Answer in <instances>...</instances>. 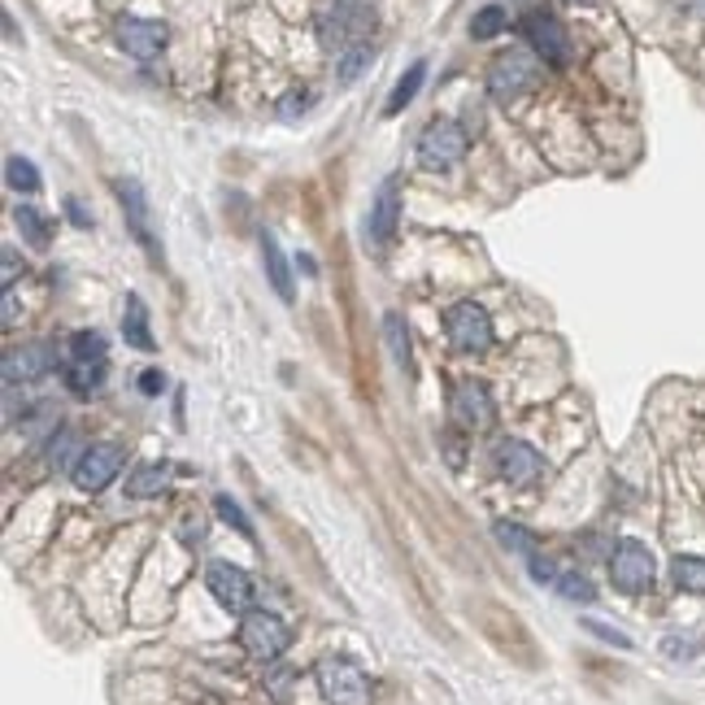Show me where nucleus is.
<instances>
[{"instance_id": "obj_1", "label": "nucleus", "mask_w": 705, "mask_h": 705, "mask_svg": "<svg viewBox=\"0 0 705 705\" xmlns=\"http://www.w3.org/2000/svg\"><path fill=\"white\" fill-rule=\"evenodd\" d=\"M540 83V57L527 52V48H510V52H497V61L488 65V92L497 100H514L523 92H531Z\"/></svg>"}, {"instance_id": "obj_2", "label": "nucleus", "mask_w": 705, "mask_h": 705, "mask_svg": "<svg viewBox=\"0 0 705 705\" xmlns=\"http://www.w3.org/2000/svg\"><path fill=\"white\" fill-rule=\"evenodd\" d=\"M370 26H374V13H370L361 0H336V4L319 17V39H323V48L345 52L349 44L370 39Z\"/></svg>"}, {"instance_id": "obj_3", "label": "nucleus", "mask_w": 705, "mask_h": 705, "mask_svg": "<svg viewBox=\"0 0 705 705\" xmlns=\"http://www.w3.org/2000/svg\"><path fill=\"white\" fill-rule=\"evenodd\" d=\"M610 579H614V588H619V593L641 597V593H649V588H654V579H658V562H654V553H649L641 540H619V549L610 553Z\"/></svg>"}, {"instance_id": "obj_4", "label": "nucleus", "mask_w": 705, "mask_h": 705, "mask_svg": "<svg viewBox=\"0 0 705 705\" xmlns=\"http://www.w3.org/2000/svg\"><path fill=\"white\" fill-rule=\"evenodd\" d=\"M314 680H319V693L332 705H370V680L349 658H323L314 667Z\"/></svg>"}, {"instance_id": "obj_5", "label": "nucleus", "mask_w": 705, "mask_h": 705, "mask_svg": "<svg viewBox=\"0 0 705 705\" xmlns=\"http://www.w3.org/2000/svg\"><path fill=\"white\" fill-rule=\"evenodd\" d=\"M240 649L258 662H275L284 649H288V628L279 614H266V610H249L240 619Z\"/></svg>"}, {"instance_id": "obj_6", "label": "nucleus", "mask_w": 705, "mask_h": 705, "mask_svg": "<svg viewBox=\"0 0 705 705\" xmlns=\"http://www.w3.org/2000/svg\"><path fill=\"white\" fill-rule=\"evenodd\" d=\"M523 35H527V44H531V52L540 61H549V65H566L571 61V35H566V26L549 9H531L523 17Z\"/></svg>"}, {"instance_id": "obj_7", "label": "nucleus", "mask_w": 705, "mask_h": 705, "mask_svg": "<svg viewBox=\"0 0 705 705\" xmlns=\"http://www.w3.org/2000/svg\"><path fill=\"white\" fill-rule=\"evenodd\" d=\"M462 153H466V131L457 122H449V118H435L418 135V162L427 170H449V166L462 162Z\"/></svg>"}, {"instance_id": "obj_8", "label": "nucleus", "mask_w": 705, "mask_h": 705, "mask_svg": "<svg viewBox=\"0 0 705 705\" xmlns=\"http://www.w3.org/2000/svg\"><path fill=\"white\" fill-rule=\"evenodd\" d=\"M444 327H449L453 349H462V352H483L492 345V319H488V310L475 306V301L453 306V310L444 314Z\"/></svg>"}, {"instance_id": "obj_9", "label": "nucleus", "mask_w": 705, "mask_h": 705, "mask_svg": "<svg viewBox=\"0 0 705 705\" xmlns=\"http://www.w3.org/2000/svg\"><path fill=\"white\" fill-rule=\"evenodd\" d=\"M205 588H210L214 601H218L223 610H231V614H249V610H253V579H249L240 566H231V562H210Z\"/></svg>"}, {"instance_id": "obj_10", "label": "nucleus", "mask_w": 705, "mask_h": 705, "mask_svg": "<svg viewBox=\"0 0 705 705\" xmlns=\"http://www.w3.org/2000/svg\"><path fill=\"white\" fill-rule=\"evenodd\" d=\"M113 39H118V48H122L127 57L153 61V57H162L170 31H166V22H153V17H122L118 31H113Z\"/></svg>"}, {"instance_id": "obj_11", "label": "nucleus", "mask_w": 705, "mask_h": 705, "mask_svg": "<svg viewBox=\"0 0 705 705\" xmlns=\"http://www.w3.org/2000/svg\"><path fill=\"white\" fill-rule=\"evenodd\" d=\"M118 470H122V449L118 444H87L83 457H79V466L70 475H74V483L83 492H100V488L113 483Z\"/></svg>"}, {"instance_id": "obj_12", "label": "nucleus", "mask_w": 705, "mask_h": 705, "mask_svg": "<svg viewBox=\"0 0 705 705\" xmlns=\"http://www.w3.org/2000/svg\"><path fill=\"white\" fill-rule=\"evenodd\" d=\"M453 418L466 427V431H488L497 422V405H492V392L475 379L457 383L453 387Z\"/></svg>"}, {"instance_id": "obj_13", "label": "nucleus", "mask_w": 705, "mask_h": 705, "mask_svg": "<svg viewBox=\"0 0 705 705\" xmlns=\"http://www.w3.org/2000/svg\"><path fill=\"white\" fill-rule=\"evenodd\" d=\"M118 201H122V214H127L131 236H135L153 258H162V249H157V240H153V218H148V196H144V188H140L135 179H118Z\"/></svg>"}, {"instance_id": "obj_14", "label": "nucleus", "mask_w": 705, "mask_h": 705, "mask_svg": "<svg viewBox=\"0 0 705 705\" xmlns=\"http://www.w3.org/2000/svg\"><path fill=\"white\" fill-rule=\"evenodd\" d=\"M497 470H501L510 483H536L540 470H545V462H540V453H536L531 444H523V440H501V444H497Z\"/></svg>"}, {"instance_id": "obj_15", "label": "nucleus", "mask_w": 705, "mask_h": 705, "mask_svg": "<svg viewBox=\"0 0 705 705\" xmlns=\"http://www.w3.org/2000/svg\"><path fill=\"white\" fill-rule=\"evenodd\" d=\"M52 366H57V349L52 345H22V349L4 352V383L44 379Z\"/></svg>"}, {"instance_id": "obj_16", "label": "nucleus", "mask_w": 705, "mask_h": 705, "mask_svg": "<svg viewBox=\"0 0 705 705\" xmlns=\"http://www.w3.org/2000/svg\"><path fill=\"white\" fill-rule=\"evenodd\" d=\"M396 218H401V196H396V179H387L370 205V218H366V236L370 244H387L396 236Z\"/></svg>"}, {"instance_id": "obj_17", "label": "nucleus", "mask_w": 705, "mask_h": 705, "mask_svg": "<svg viewBox=\"0 0 705 705\" xmlns=\"http://www.w3.org/2000/svg\"><path fill=\"white\" fill-rule=\"evenodd\" d=\"M122 336H127L135 349H144V352L157 349L153 327H148V310H144V301H140V297H127V306H122Z\"/></svg>"}, {"instance_id": "obj_18", "label": "nucleus", "mask_w": 705, "mask_h": 705, "mask_svg": "<svg viewBox=\"0 0 705 705\" xmlns=\"http://www.w3.org/2000/svg\"><path fill=\"white\" fill-rule=\"evenodd\" d=\"M262 258H266V275L275 284L279 301H292V271H288V258L279 253V244H275L271 231H262Z\"/></svg>"}, {"instance_id": "obj_19", "label": "nucleus", "mask_w": 705, "mask_h": 705, "mask_svg": "<svg viewBox=\"0 0 705 705\" xmlns=\"http://www.w3.org/2000/svg\"><path fill=\"white\" fill-rule=\"evenodd\" d=\"M83 449H87V444H79V431H70V427H57V431L48 435V462H52L57 470H74L79 457H83Z\"/></svg>"}, {"instance_id": "obj_20", "label": "nucleus", "mask_w": 705, "mask_h": 705, "mask_svg": "<svg viewBox=\"0 0 705 705\" xmlns=\"http://www.w3.org/2000/svg\"><path fill=\"white\" fill-rule=\"evenodd\" d=\"M422 79H427V61H414L401 79H396V87H392V96H387V105H383V113L392 118V113H401L414 96H418V87H422Z\"/></svg>"}, {"instance_id": "obj_21", "label": "nucleus", "mask_w": 705, "mask_h": 705, "mask_svg": "<svg viewBox=\"0 0 705 705\" xmlns=\"http://www.w3.org/2000/svg\"><path fill=\"white\" fill-rule=\"evenodd\" d=\"M383 340H387V352L401 370H414V349H409V327L401 314H387L383 319Z\"/></svg>"}, {"instance_id": "obj_22", "label": "nucleus", "mask_w": 705, "mask_h": 705, "mask_svg": "<svg viewBox=\"0 0 705 705\" xmlns=\"http://www.w3.org/2000/svg\"><path fill=\"white\" fill-rule=\"evenodd\" d=\"M13 223L22 227V236H26V244H31V249H48V244H52V223H48L39 210L17 205V210H13Z\"/></svg>"}, {"instance_id": "obj_23", "label": "nucleus", "mask_w": 705, "mask_h": 705, "mask_svg": "<svg viewBox=\"0 0 705 705\" xmlns=\"http://www.w3.org/2000/svg\"><path fill=\"white\" fill-rule=\"evenodd\" d=\"M65 383H70L74 396L100 392V383H105V361H70V366H65Z\"/></svg>"}, {"instance_id": "obj_24", "label": "nucleus", "mask_w": 705, "mask_h": 705, "mask_svg": "<svg viewBox=\"0 0 705 705\" xmlns=\"http://www.w3.org/2000/svg\"><path fill=\"white\" fill-rule=\"evenodd\" d=\"M671 579H676L680 593L705 597V558H693V553L676 558V562H671Z\"/></svg>"}, {"instance_id": "obj_25", "label": "nucleus", "mask_w": 705, "mask_h": 705, "mask_svg": "<svg viewBox=\"0 0 705 705\" xmlns=\"http://www.w3.org/2000/svg\"><path fill=\"white\" fill-rule=\"evenodd\" d=\"M166 483H170V466L153 462V466H140V470L127 479V492H131V497H157Z\"/></svg>"}, {"instance_id": "obj_26", "label": "nucleus", "mask_w": 705, "mask_h": 705, "mask_svg": "<svg viewBox=\"0 0 705 705\" xmlns=\"http://www.w3.org/2000/svg\"><path fill=\"white\" fill-rule=\"evenodd\" d=\"M370 57H374V48H370V39H361V44H349L345 52H336V79L340 83H352L366 65H370Z\"/></svg>"}, {"instance_id": "obj_27", "label": "nucleus", "mask_w": 705, "mask_h": 705, "mask_svg": "<svg viewBox=\"0 0 705 705\" xmlns=\"http://www.w3.org/2000/svg\"><path fill=\"white\" fill-rule=\"evenodd\" d=\"M4 183H9L13 192H39V170H35L22 153H13V157L4 162Z\"/></svg>"}, {"instance_id": "obj_28", "label": "nucleus", "mask_w": 705, "mask_h": 705, "mask_svg": "<svg viewBox=\"0 0 705 705\" xmlns=\"http://www.w3.org/2000/svg\"><path fill=\"white\" fill-rule=\"evenodd\" d=\"M492 536H497L501 549H510V553H523V558L536 553V536H531L527 527H518V523H505V518H501V523L492 527Z\"/></svg>"}, {"instance_id": "obj_29", "label": "nucleus", "mask_w": 705, "mask_h": 705, "mask_svg": "<svg viewBox=\"0 0 705 705\" xmlns=\"http://www.w3.org/2000/svg\"><path fill=\"white\" fill-rule=\"evenodd\" d=\"M553 588H558L566 601H579V606H593V601H597V588H593L579 571H562V575L553 579Z\"/></svg>"}, {"instance_id": "obj_30", "label": "nucleus", "mask_w": 705, "mask_h": 705, "mask_svg": "<svg viewBox=\"0 0 705 705\" xmlns=\"http://www.w3.org/2000/svg\"><path fill=\"white\" fill-rule=\"evenodd\" d=\"M105 352H109V345H105L100 332H74L70 336V361H105Z\"/></svg>"}, {"instance_id": "obj_31", "label": "nucleus", "mask_w": 705, "mask_h": 705, "mask_svg": "<svg viewBox=\"0 0 705 705\" xmlns=\"http://www.w3.org/2000/svg\"><path fill=\"white\" fill-rule=\"evenodd\" d=\"M505 26H510V13H505L501 4H488V9H479V13H475L470 35H475V39H492V35H501Z\"/></svg>"}, {"instance_id": "obj_32", "label": "nucleus", "mask_w": 705, "mask_h": 705, "mask_svg": "<svg viewBox=\"0 0 705 705\" xmlns=\"http://www.w3.org/2000/svg\"><path fill=\"white\" fill-rule=\"evenodd\" d=\"M214 510H218V514H223V518H227V523H231V527H236L244 540H253V523L244 518V510H240L231 497H218V501H214Z\"/></svg>"}, {"instance_id": "obj_33", "label": "nucleus", "mask_w": 705, "mask_h": 705, "mask_svg": "<svg viewBox=\"0 0 705 705\" xmlns=\"http://www.w3.org/2000/svg\"><path fill=\"white\" fill-rule=\"evenodd\" d=\"M702 649H705V641H693V636H667V641H662V654L676 658V662H680V658H693V654H702Z\"/></svg>"}, {"instance_id": "obj_34", "label": "nucleus", "mask_w": 705, "mask_h": 705, "mask_svg": "<svg viewBox=\"0 0 705 705\" xmlns=\"http://www.w3.org/2000/svg\"><path fill=\"white\" fill-rule=\"evenodd\" d=\"M584 628H588L593 636H601L606 645H614V649H632V641H628L623 632H614V628H606V623H597V619H584Z\"/></svg>"}, {"instance_id": "obj_35", "label": "nucleus", "mask_w": 705, "mask_h": 705, "mask_svg": "<svg viewBox=\"0 0 705 705\" xmlns=\"http://www.w3.org/2000/svg\"><path fill=\"white\" fill-rule=\"evenodd\" d=\"M306 105H310V92H306V87H292V92L279 100V113H284V118H297Z\"/></svg>"}, {"instance_id": "obj_36", "label": "nucleus", "mask_w": 705, "mask_h": 705, "mask_svg": "<svg viewBox=\"0 0 705 705\" xmlns=\"http://www.w3.org/2000/svg\"><path fill=\"white\" fill-rule=\"evenodd\" d=\"M527 566H531V575H536V584H553V579L562 575V571H558V566H553L549 558H540V553H531V558H527Z\"/></svg>"}, {"instance_id": "obj_37", "label": "nucleus", "mask_w": 705, "mask_h": 705, "mask_svg": "<svg viewBox=\"0 0 705 705\" xmlns=\"http://www.w3.org/2000/svg\"><path fill=\"white\" fill-rule=\"evenodd\" d=\"M65 214H70V223H74V227H92V214H87V210H83L74 196L65 201Z\"/></svg>"}, {"instance_id": "obj_38", "label": "nucleus", "mask_w": 705, "mask_h": 705, "mask_svg": "<svg viewBox=\"0 0 705 705\" xmlns=\"http://www.w3.org/2000/svg\"><path fill=\"white\" fill-rule=\"evenodd\" d=\"M0 262H4V288H13V279H17V253H13V249H4V253H0Z\"/></svg>"}, {"instance_id": "obj_39", "label": "nucleus", "mask_w": 705, "mask_h": 705, "mask_svg": "<svg viewBox=\"0 0 705 705\" xmlns=\"http://www.w3.org/2000/svg\"><path fill=\"white\" fill-rule=\"evenodd\" d=\"M162 387H166V379H162L157 370H148V374H140V392H148V396H153V392H162Z\"/></svg>"}, {"instance_id": "obj_40", "label": "nucleus", "mask_w": 705, "mask_h": 705, "mask_svg": "<svg viewBox=\"0 0 705 705\" xmlns=\"http://www.w3.org/2000/svg\"><path fill=\"white\" fill-rule=\"evenodd\" d=\"M13 319H17V297L13 288H4V327H13Z\"/></svg>"}, {"instance_id": "obj_41", "label": "nucleus", "mask_w": 705, "mask_h": 705, "mask_svg": "<svg viewBox=\"0 0 705 705\" xmlns=\"http://www.w3.org/2000/svg\"><path fill=\"white\" fill-rule=\"evenodd\" d=\"M271 684H275V697H279V702H288V671H279Z\"/></svg>"}, {"instance_id": "obj_42", "label": "nucleus", "mask_w": 705, "mask_h": 705, "mask_svg": "<svg viewBox=\"0 0 705 705\" xmlns=\"http://www.w3.org/2000/svg\"><path fill=\"white\" fill-rule=\"evenodd\" d=\"M571 4H588V0H571Z\"/></svg>"}]
</instances>
